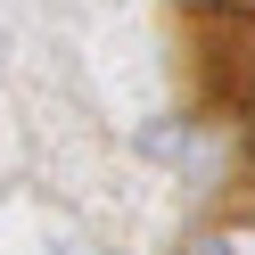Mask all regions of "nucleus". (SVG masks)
Here are the masks:
<instances>
[{
    "label": "nucleus",
    "mask_w": 255,
    "mask_h": 255,
    "mask_svg": "<svg viewBox=\"0 0 255 255\" xmlns=\"http://www.w3.org/2000/svg\"><path fill=\"white\" fill-rule=\"evenodd\" d=\"M206 255H231V247H206Z\"/></svg>",
    "instance_id": "1"
}]
</instances>
